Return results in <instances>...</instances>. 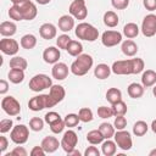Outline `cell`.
<instances>
[{"label":"cell","mask_w":156,"mask_h":156,"mask_svg":"<svg viewBox=\"0 0 156 156\" xmlns=\"http://www.w3.org/2000/svg\"><path fill=\"white\" fill-rule=\"evenodd\" d=\"M144 61L139 57L129 58V60H119L112 63V72L117 76H128V74H138L144 71Z\"/></svg>","instance_id":"6da1fadb"},{"label":"cell","mask_w":156,"mask_h":156,"mask_svg":"<svg viewBox=\"0 0 156 156\" xmlns=\"http://www.w3.org/2000/svg\"><path fill=\"white\" fill-rule=\"evenodd\" d=\"M93 63H94L93 57L89 54H80L72 62L69 69L74 76H84L90 71V68L93 67Z\"/></svg>","instance_id":"7a4b0ae2"},{"label":"cell","mask_w":156,"mask_h":156,"mask_svg":"<svg viewBox=\"0 0 156 156\" xmlns=\"http://www.w3.org/2000/svg\"><path fill=\"white\" fill-rule=\"evenodd\" d=\"M76 37L78 39L82 40H87V41H95L99 37V30L90 23L87 22H82L76 27Z\"/></svg>","instance_id":"3957f363"},{"label":"cell","mask_w":156,"mask_h":156,"mask_svg":"<svg viewBox=\"0 0 156 156\" xmlns=\"http://www.w3.org/2000/svg\"><path fill=\"white\" fill-rule=\"evenodd\" d=\"M56 104L52 101V99L50 98L49 94H40L37 96H33L29 101H28V107L32 111H41L44 108H50L54 107Z\"/></svg>","instance_id":"277c9868"},{"label":"cell","mask_w":156,"mask_h":156,"mask_svg":"<svg viewBox=\"0 0 156 156\" xmlns=\"http://www.w3.org/2000/svg\"><path fill=\"white\" fill-rule=\"evenodd\" d=\"M28 85L32 91L39 93L44 89H50L52 85V80H51V78H49V76L39 73V74H35L34 77H32Z\"/></svg>","instance_id":"5b68a950"},{"label":"cell","mask_w":156,"mask_h":156,"mask_svg":"<svg viewBox=\"0 0 156 156\" xmlns=\"http://www.w3.org/2000/svg\"><path fill=\"white\" fill-rule=\"evenodd\" d=\"M1 108L4 110V112L11 117L13 116H18L21 112V105L20 102L11 95L2 98L1 100Z\"/></svg>","instance_id":"8992f818"},{"label":"cell","mask_w":156,"mask_h":156,"mask_svg":"<svg viewBox=\"0 0 156 156\" xmlns=\"http://www.w3.org/2000/svg\"><path fill=\"white\" fill-rule=\"evenodd\" d=\"M28 136H29V130H28V127L24 124L13 126V128L11 129V133H10L11 140L17 145L24 144L28 140Z\"/></svg>","instance_id":"52a82bcc"},{"label":"cell","mask_w":156,"mask_h":156,"mask_svg":"<svg viewBox=\"0 0 156 156\" xmlns=\"http://www.w3.org/2000/svg\"><path fill=\"white\" fill-rule=\"evenodd\" d=\"M68 12L76 20H85L88 16L85 0H73L68 7Z\"/></svg>","instance_id":"ba28073f"},{"label":"cell","mask_w":156,"mask_h":156,"mask_svg":"<svg viewBox=\"0 0 156 156\" xmlns=\"http://www.w3.org/2000/svg\"><path fill=\"white\" fill-rule=\"evenodd\" d=\"M77 143H78V136L74 130L68 129L67 132L63 133V136L61 139V147L63 149L65 152L69 154L72 150H74L77 146Z\"/></svg>","instance_id":"9c48e42d"},{"label":"cell","mask_w":156,"mask_h":156,"mask_svg":"<svg viewBox=\"0 0 156 156\" xmlns=\"http://www.w3.org/2000/svg\"><path fill=\"white\" fill-rule=\"evenodd\" d=\"M115 138V141L117 144V146L124 151L127 150H130L132 146H133V140H132V136H130V133L122 129V130H117L113 135Z\"/></svg>","instance_id":"30bf717a"},{"label":"cell","mask_w":156,"mask_h":156,"mask_svg":"<svg viewBox=\"0 0 156 156\" xmlns=\"http://www.w3.org/2000/svg\"><path fill=\"white\" fill-rule=\"evenodd\" d=\"M141 33L147 38L156 34V15L149 13L144 17L141 23Z\"/></svg>","instance_id":"8fae6325"},{"label":"cell","mask_w":156,"mask_h":156,"mask_svg":"<svg viewBox=\"0 0 156 156\" xmlns=\"http://www.w3.org/2000/svg\"><path fill=\"white\" fill-rule=\"evenodd\" d=\"M122 41V33L117 30H106L101 35V43L106 48H112Z\"/></svg>","instance_id":"7c38bea8"},{"label":"cell","mask_w":156,"mask_h":156,"mask_svg":"<svg viewBox=\"0 0 156 156\" xmlns=\"http://www.w3.org/2000/svg\"><path fill=\"white\" fill-rule=\"evenodd\" d=\"M18 49H20V44L15 39L5 37V38H2L0 40V50L5 55L13 56V55H16L18 52Z\"/></svg>","instance_id":"4fadbf2b"},{"label":"cell","mask_w":156,"mask_h":156,"mask_svg":"<svg viewBox=\"0 0 156 156\" xmlns=\"http://www.w3.org/2000/svg\"><path fill=\"white\" fill-rule=\"evenodd\" d=\"M22 12V16H23V20L26 21H32L37 17V13H38V10H37V6L34 2H32L30 0H28L27 2L22 4V5H17Z\"/></svg>","instance_id":"5bb4252c"},{"label":"cell","mask_w":156,"mask_h":156,"mask_svg":"<svg viewBox=\"0 0 156 156\" xmlns=\"http://www.w3.org/2000/svg\"><path fill=\"white\" fill-rule=\"evenodd\" d=\"M69 71L71 69H68V66L66 63L56 62L51 68V74H52V78H55L57 80H63L65 78H67Z\"/></svg>","instance_id":"9a60e30c"},{"label":"cell","mask_w":156,"mask_h":156,"mask_svg":"<svg viewBox=\"0 0 156 156\" xmlns=\"http://www.w3.org/2000/svg\"><path fill=\"white\" fill-rule=\"evenodd\" d=\"M60 56H61L60 49H57L55 46H49L43 52V60L50 65H55L56 62H58Z\"/></svg>","instance_id":"2e32d148"},{"label":"cell","mask_w":156,"mask_h":156,"mask_svg":"<svg viewBox=\"0 0 156 156\" xmlns=\"http://www.w3.org/2000/svg\"><path fill=\"white\" fill-rule=\"evenodd\" d=\"M40 145L43 146V149L45 150L46 154H52V152H55L58 149V146H61V143H58L57 138L49 135V136H45L41 140Z\"/></svg>","instance_id":"e0dca14e"},{"label":"cell","mask_w":156,"mask_h":156,"mask_svg":"<svg viewBox=\"0 0 156 156\" xmlns=\"http://www.w3.org/2000/svg\"><path fill=\"white\" fill-rule=\"evenodd\" d=\"M39 34H40V37H41L43 39H45V40H51V39H54V38L56 37L57 29H56V27H55L52 23H44V24H41L40 28H39Z\"/></svg>","instance_id":"ac0fdd59"},{"label":"cell","mask_w":156,"mask_h":156,"mask_svg":"<svg viewBox=\"0 0 156 156\" xmlns=\"http://www.w3.org/2000/svg\"><path fill=\"white\" fill-rule=\"evenodd\" d=\"M49 95L50 98L52 99V101L57 105L58 102H61L65 96H66V90L62 85H58V84H52L50 90H49Z\"/></svg>","instance_id":"d6986e66"},{"label":"cell","mask_w":156,"mask_h":156,"mask_svg":"<svg viewBox=\"0 0 156 156\" xmlns=\"http://www.w3.org/2000/svg\"><path fill=\"white\" fill-rule=\"evenodd\" d=\"M57 26H58V29L62 30V32H69L73 29L74 27V17L71 16V15H62L60 18H58V22H57Z\"/></svg>","instance_id":"ffe728a7"},{"label":"cell","mask_w":156,"mask_h":156,"mask_svg":"<svg viewBox=\"0 0 156 156\" xmlns=\"http://www.w3.org/2000/svg\"><path fill=\"white\" fill-rule=\"evenodd\" d=\"M17 32V26L15 22L11 21H4L0 24V34L2 37H12Z\"/></svg>","instance_id":"44dd1931"},{"label":"cell","mask_w":156,"mask_h":156,"mask_svg":"<svg viewBox=\"0 0 156 156\" xmlns=\"http://www.w3.org/2000/svg\"><path fill=\"white\" fill-rule=\"evenodd\" d=\"M121 49H122V52H123L126 56H129V57L135 56L136 52H138V45H136L133 40H130V39L124 40V41L122 43Z\"/></svg>","instance_id":"7402d4cb"},{"label":"cell","mask_w":156,"mask_h":156,"mask_svg":"<svg viewBox=\"0 0 156 156\" xmlns=\"http://www.w3.org/2000/svg\"><path fill=\"white\" fill-rule=\"evenodd\" d=\"M144 89L145 87L143 84H139V83H130L127 88V91H128V95L132 98V99H139L144 95Z\"/></svg>","instance_id":"603a6c76"},{"label":"cell","mask_w":156,"mask_h":156,"mask_svg":"<svg viewBox=\"0 0 156 156\" xmlns=\"http://www.w3.org/2000/svg\"><path fill=\"white\" fill-rule=\"evenodd\" d=\"M112 69L110 66H107L106 63H99L95 68H94V76L98 79H106L110 77Z\"/></svg>","instance_id":"cb8c5ba5"},{"label":"cell","mask_w":156,"mask_h":156,"mask_svg":"<svg viewBox=\"0 0 156 156\" xmlns=\"http://www.w3.org/2000/svg\"><path fill=\"white\" fill-rule=\"evenodd\" d=\"M155 83H156V72L152 69L144 71L141 76V84L145 88H149V87H152Z\"/></svg>","instance_id":"d4e9b609"},{"label":"cell","mask_w":156,"mask_h":156,"mask_svg":"<svg viewBox=\"0 0 156 156\" xmlns=\"http://www.w3.org/2000/svg\"><path fill=\"white\" fill-rule=\"evenodd\" d=\"M66 51H67L71 56L77 57V56H79V55L83 52V45H82V43L78 41V40H71L69 44H68L67 48H66Z\"/></svg>","instance_id":"484cf974"},{"label":"cell","mask_w":156,"mask_h":156,"mask_svg":"<svg viewBox=\"0 0 156 156\" xmlns=\"http://www.w3.org/2000/svg\"><path fill=\"white\" fill-rule=\"evenodd\" d=\"M87 140H88L91 145H98V144H101V143L105 140V138H104L102 133H101V132L99 130V128H98V129H93V130L88 132V134H87Z\"/></svg>","instance_id":"4316f807"},{"label":"cell","mask_w":156,"mask_h":156,"mask_svg":"<svg viewBox=\"0 0 156 156\" xmlns=\"http://www.w3.org/2000/svg\"><path fill=\"white\" fill-rule=\"evenodd\" d=\"M117 150V144L116 141H112L110 139H106L105 141L101 143V151L105 156H112L116 154Z\"/></svg>","instance_id":"83f0119b"},{"label":"cell","mask_w":156,"mask_h":156,"mask_svg":"<svg viewBox=\"0 0 156 156\" xmlns=\"http://www.w3.org/2000/svg\"><path fill=\"white\" fill-rule=\"evenodd\" d=\"M7 77H9V80H10L11 83H13V84H20V83H22L23 79H24V71H23V69L11 68L10 72H9V74H7Z\"/></svg>","instance_id":"f1b7e54d"},{"label":"cell","mask_w":156,"mask_h":156,"mask_svg":"<svg viewBox=\"0 0 156 156\" xmlns=\"http://www.w3.org/2000/svg\"><path fill=\"white\" fill-rule=\"evenodd\" d=\"M104 23H105V26H107V27H110V28H113V27H116L117 24H118V16H117V13L115 12V11H106L105 13H104Z\"/></svg>","instance_id":"f546056e"},{"label":"cell","mask_w":156,"mask_h":156,"mask_svg":"<svg viewBox=\"0 0 156 156\" xmlns=\"http://www.w3.org/2000/svg\"><path fill=\"white\" fill-rule=\"evenodd\" d=\"M123 34L128 38V39H133L135 37H138L139 34V27L136 23L134 22H129L123 27Z\"/></svg>","instance_id":"4dcf8cb0"},{"label":"cell","mask_w":156,"mask_h":156,"mask_svg":"<svg viewBox=\"0 0 156 156\" xmlns=\"http://www.w3.org/2000/svg\"><path fill=\"white\" fill-rule=\"evenodd\" d=\"M106 100L111 105L118 102L119 100H122V91L119 89H117V88H110L106 91Z\"/></svg>","instance_id":"1f68e13d"},{"label":"cell","mask_w":156,"mask_h":156,"mask_svg":"<svg viewBox=\"0 0 156 156\" xmlns=\"http://www.w3.org/2000/svg\"><path fill=\"white\" fill-rule=\"evenodd\" d=\"M37 45V38L33 34H24L21 38V46L26 50H30Z\"/></svg>","instance_id":"d6a6232c"},{"label":"cell","mask_w":156,"mask_h":156,"mask_svg":"<svg viewBox=\"0 0 156 156\" xmlns=\"http://www.w3.org/2000/svg\"><path fill=\"white\" fill-rule=\"evenodd\" d=\"M28 66V62L24 57L22 56H13L10 60V67L11 68H16V69H26Z\"/></svg>","instance_id":"836d02e7"},{"label":"cell","mask_w":156,"mask_h":156,"mask_svg":"<svg viewBox=\"0 0 156 156\" xmlns=\"http://www.w3.org/2000/svg\"><path fill=\"white\" fill-rule=\"evenodd\" d=\"M147 129H149V126L145 121H136L133 126V134L136 136H143L146 134Z\"/></svg>","instance_id":"e575fe53"},{"label":"cell","mask_w":156,"mask_h":156,"mask_svg":"<svg viewBox=\"0 0 156 156\" xmlns=\"http://www.w3.org/2000/svg\"><path fill=\"white\" fill-rule=\"evenodd\" d=\"M115 126H112V124H110V123H107V122H104V123H101L100 124V127H99V130L102 133V135H104V138L105 139H111L113 135H115Z\"/></svg>","instance_id":"d590c367"},{"label":"cell","mask_w":156,"mask_h":156,"mask_svg":"<svg viewBox=\"0 0 156 156\" xmlns=\"http://www.w3.org/2000/svg\"><path fill=\"white\" fill-rule=\"evenodd\" d=\"M111 107L113 111V116H124L127 113V104L123 100H119L118 102L113 104Z\"/></svg>","instance_id":"8d00e7d4"},{"label":"cell","mask_w":156,"mask_h":156,"mask_svg":"<svg viewBox=\"0 0 156 156\" xmlns=\"http://www.w3.org/2000/svg\"><path fill=\"white\" fill-rule=\"evenodd\" d=\"M78 116H79V119L80 122H84V123H88V122H91L93 121V111L88 107H82L78 112Z\"/></svg>","instance_id":"74e56055"},{"label":"cell","mask_w":156,"mask_h":156,"mask_svg":"<svg viewBox=\"0 0 156 156\" xmlns=\"http://www.w3.org/2000/svg\"><path fill=\"white\" fill-rule=\"evenodd\" d=\"M63 121H65L66 127H68V128H73V127H76L80 122L79 116L76 115V113H67L66 117L63 118Z\"/></svg>","instance_id":"f35d334b"},{"label":"cell","mask_w":156,"mask_h":156,"mask_svg":"<svg viewBox=\"0 0 156 156\" xmlns=\"http://www.w3.org/2000/svg\"><path fill=\"white\" fill-rule=\"evenodd\" d=\"M9 16L11 20L13 21H22L23 20V16H22V12L20 10V7L17 5H12L10 9H9Z\"/></svg>","instance_id":"ab89813d"},{"label":"cell","mask_w":156,"mask_h":156,"mask_svg":"<svg viewBox=\"0 0 156 156\" xmlns=\"http://www.w3.org/2000/svg\"><path fill=\"white\" fill-rule=\"evenodd\" d=\"M29 128L34 132H40L44 128V121L40 117H33L29 121Z\"/></svg>","instance_id":"60d3db41"},{"label":"cell","mask_w":156,"mask_h":156,"mask_svg":"<svg viewBox=\"0 0 156 156\" xmlns=\"http://www.w3.org/2000/svg\"><path fill=\"white\" fill-rule=\"evenodd\" d=\"M71 40H72V39L69 38V35H67V34H61V35H58V38L56 39V45H57L58 49L66 50V48H67V45L69 44Z\"/></svg>","instance_id":"b9f144b4"},{"label":"cell","mask_w":156,"mask_h":156,"mask_svg":"<svg viewBox=\"0 0 156 156\" xmlns=\"http://www.w3.org/2000/svg\"><path fill=\"white\" fill-rule=\"evenodd\" d=\"M98 116L100 118H110L113 116V111H112V107H107V106H100L98 108Z\"/></svg>","instance_id":"7bdbcfd3"},{"label":"cell","mask_w":156,"mask_h":156,"mask_svg":"<svg viewBox=\"0 0 156 156\" xmlns=\"http://www.w3.org/2000/svg\"><path fill=\"white\" fill-rule=\"evenodd\" d=\"M12 128H13V123H12L11 118H5V119L0 121V133L1 134H5V133L10 132Z\"/></svg>","instance_id":"ee69618b"},{"label":"cell","mask_w":156,"mask_h":156,"mask_svg":"<svg viewBox=\"0 0 156 156\" xmlns=\"http://www.w3.org/2000/svg\"><path fill=\"white\" fill-rule=\"evenodd\" d=\"M65 127H66V124H65V121H63L62 118H60V119H57V121H55L54 123L50 124V129H51V132L55 133V134L61 133V132L65 129Z\"/></svg>","instance_id":"f6af8a7d"},{"label":"cell","mask_w":156,"mask_h":156,"mask_svg":"<svg viewBox=\"0 0 156 156\" xmlns=\"http://www.w3.org/2000/svg\"><path fill=\"white\" fill-rule=\"evenodd\" d=\"M113 126L117 130H122L126 128L127 126V118L124 116H116L115 118V122H113Z\"/></svg>","instance_id":"bcb514c9"},{"label":"cell","mask_w":156,"mask_h":156,"mask_svg":"<svg viewBox=\"0 0 156 156\" xmlns=\"http://www.w3.org/2000/svg\"><path fill=\"white\" fill-rule=\"evenodd\" d=\"M45 122L50 126L51 123H54L55 121H57V119H60L61 118V116L57 113V112H55V111H50V112H48L45 116Z\"/></svg>","instance_id":"7dc6e473"},{"label":"cell","mask_w":156,"mask_h":156,"mask_svg":"<svg viewBox=\"0 0 156 156\" xmlns=\"http://www.w3.org/2000/svg\"><path fill=\"white\" fill-rule=\"evenodd\" d=\"M112 6L116 10H124L129 5V0H111Z\"/></svg>","instance_id":"c3c4849f"},{"label":"cell","mask_w":156,"mask_h":156,"mask_svg":"<svg viewBox=\"0 0 156 156\" xmlns=\"http://www.w3.org/2000/svg\"><path fill=\"white\" fill-rule=\"evenodd\" d=\"M5 156H27V151L23 146H16L10 154H6Z\"/></svg>","instance_id":"681fc988"},{"label":"cell","mask_w":156,"mask_h":156,"mask_svg":"<svg viewBox=\"0 0 156 156\" xmlns=\"http://www.w3.org/2000/svg\"><path fill=\"white\" fill-rule=\"evenodd\" d=\"M30 156H44L46 152H45V150L43 149V146L40 145V146H34L32 150H30Z\"/></svg>","instance_id":"f907efd6"},{"label":"cell","mask_w":156,"mask_h":156,"mask_svg":"<svg viewBox=\"0 0 156 156\" xmlns=\"http://www.w3.org/2000/svg\"><path fill=\"white\" fill-rule=\"evenodd\" d=\"M99 155H100V151L95 146H88L84 151V156H99Z\"/></svg>","instance_id":"816d5d0a"},{"label":"cell","mask_w":156,"mask_h":156,"mask_svg":"<svg viewBox=\"0 0 156 156\" xmlns=\"http://www.w3.org/2000/svg\"><path fill=\"white\" fill-rule=\"evenodd\" d=\"M143 5L149 11H155L156 10V0H143Z\"/></svg>","instance_id":"f5cc1de1"},{"label":"cell","mask_w":156,"mask_h":156,"mask_svg":"<svg viewBox=\"0 0 156 156\" xmlns=\"http://www.w3.org/2000/svg\"><path fill=\"white\" fill-rule=\"evenodd\" d=\"M7 146H9V140L6 139V136L1 135V136H0V151L4 152V151L7 149Z\"/></svg>","instance_id":"db71d44e"},{"label":"cell","mask_w":156,"mask_h":156,"mask_svg":"<svg viewBox=\"0 0 156 156\" xmlns=\"http://www.w3.org/2000/svg\"><path fill=\"white\" fill-rule=\"evenodd\" d=\"M7 90H9V83L5 79H1L0 80V94L4 95L7 93Z\"/></svg>","instance_id":"11a10c76"},{"label":"cell","mask_w":156,"mask_h":156,"mask_svg":"<svg viewBox=\"0 0 156 156\" xmlns=\"http://www.w3.org/2000/svg\"><path fill=\"white\" fill-rule=\"evenodd\" d=\"M12 2V5H22L24 2H27L28 0H10Z\"/></svg>","instance_id":"9f6ffc18"},{"label":"cell","mask_w":156,"mask_h":156,"mask_svg":"<svg viewBox=\"0 0 156 156\" xmlns=\"http://www.w3.org/2000/svg\"><path fill=\"white\" fill-rule=\"evenodd\" d=\"M67 155H69V156H72V155H74V156H80V152L74 149V150H72V151H71L69 154H67Z\"/></svg>","instance_id":"6f0895ef"},{"label":"cell","mask_w":156,"mask_h":156,"mask_svg":"<svg viewBox=\"0 0 156 156\" xmlns=\"http://www.w3.org/2000/svg\"><path fill=\"white\" fill-rule=\"evenodd\" d=\"M38 4H40V5H46V4H49L51 0H35Z\"/></svg>","instance_id":"680465c9"},{"label":"cell","mask_w":156,"mask_h":156,"mask_svg":"<svg viewBox=\"0 0 156 156\" xmlns=\"http://www.w3.org/2000/svg\"><path fill=\"white\" fill-rule=\"evenodd\" d=\"M151 129H152V132L156 134V119L152 121V123H151Z\"/></svg>","instance_id":"91938a15"},{"label":"cell","mask_w":156,"mask_h":156,"mask_svg":"<svg viewBox=\"0 0 156 156\" xmlns=\"http://www.w3.org/2000/svg\"><path fill=\"white\" fill-rule=\"evenodd\" d=\"M149 155H150V156H155V155H156V149H154V150H151V151L149 152Z\"/></svg>","instance_id":"94428289"},{"label":"cell","mask_w":156,"mask_h":156,"mask_svg":"<svg viewBox=\"0 0 156 156\" xmlns=\"http://www.w3.org/2000/svg\"><path fill=\"white\" fill-rule=\"evenodd\" d=\"M152 94H154V96L156 98V85H155V87L152 88Z\"/></svg>","instance_id":"6125c7cd"}]
</instances>
